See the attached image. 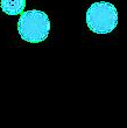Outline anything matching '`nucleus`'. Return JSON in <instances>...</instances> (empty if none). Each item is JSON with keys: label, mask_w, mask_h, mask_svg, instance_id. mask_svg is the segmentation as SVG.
<instances>
[{"label": "nucleus", "mask_w": 127, "mask_h": 128, "mask_svg": "<svg viewBox=\"0 0 127 128\" xmlns=\"http://www.w3.org/2000/svg\"><path fill=\"white\" fill-rule=\"evenodd\" d=\"M18 32L24 41L29 43L43 42L50 32V20L42 10L22 12L18 21Z\"/></svg>", "instance_id": "obj_1"}, {"label": "nucleus", "mask_w": 127, "mask_h": 128, "mask_svg": "<svg viewBox=\"0 0 127 128\" xmlns=\"http://www.w3.org/2000/svg\"><path fill=\"white\" fill-rule=\"evenodd\" d=\"M86 24L96 34H108L117 27L118 12L114 5L106 1L93 2L86 12Z\"/></svg>", "instance_id": "obj_2"}, {"label": "nucleus", "mask_w": 127, "mask_h": 128, "mask_svg": "<svg viewBox=\"0 0 127 128\" xmlns=\"http://www.w3.org/2000/svg\"><path fill=\"white\" fill-rule=\"evenodd\" d=\"M0 7L8 15H19L26 7V0H0Z\"/></svg>", "instance_id": "obj_3"}]
</instances>
